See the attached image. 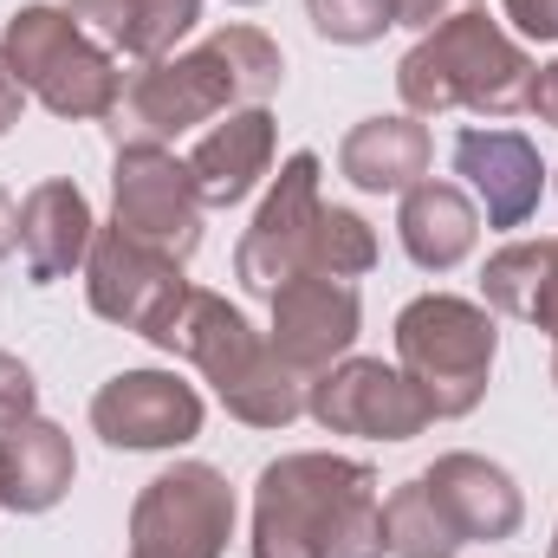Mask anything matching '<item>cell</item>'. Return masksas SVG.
Instances as JSON below:
<instances>
[{
    "instance_id": "1f68e13d",
    "label": "cell",
    "mask_w": 558,
    "mask_h": 558,
    "mask_svg": "<svg viewBox=\"0 0 558 558\" xmlns=\"http://www.w3.org/2000/svg\"><path fill=\"white\" fill-rule=\"evenodd\" d=\"M20 111H26V85H20V78H13V65L0 59V137L20 124Z\"/></svg>"
},
{
    "instance_id": "d4e9b609",
    "label": "cell",
    "mask_w": 558,
    "mask_h": 558,
    "mask_svg": "<svg viewBox=\"0 0 558 558\" xmlns=\"http://www.w3.org/2000/svg\"><path fill=\"white\" fill-rule=\"evenodd\" d=\"M377 228L357 215V208H318V228H312V274L325 279H364L377 267Z\"/></svg>"
},
{
    "instance_id": "d6a6232c",
    "label": "cell",
    "mask_w": 558,
    "mask_h": 558,
    "mask_svg": "<svg viewBox=\"0 0 558 558\" xmlns=\"http://www.w3.org/2000/svg\"><path fill=\"white\" fill-rule=\"evenodd\" d=\"M20 247V208H13V195L0 189V260Z\"/></svg>"
},
{
    "instance_id": "30bf717a",
    "label": "cell",
    "mask_w": 558,
    "mask_h": 558,
    "mask_svg": "<svg viewBox=\"0 0 558 558\" xmlns=\"http://www.w3.org/2000/svg\"><path fill=\"white\" fill-rule=\"evenodd\" d=\"M182 292H189L182 260L131 241L124 228H98V241L85 254V299H92V312L105 325L137 331V338L156 344V331L169 325V312H175Z\"/></svg>"
},
{
    "instance_id": "3957f363",
    "label": "cell",
    "mask_w": 558,
    "mask_h": 558,
    "mask_svg": "<svg viewBox=\"0 0 558 558\" xmlns=\"http://www.w3.org/2000/svg\"><path fill=\"white\" fill-rule=\"evenodd\" d=\"M526 85H533V59L500 20H487V7L441 20L397 65V98L410 118L474 111V118L500 124V118L526 111Z\"/></svg>"
},
{
    "instance_id": "8992f818",
    "label": "cell",
    "mask_w": 558,
    "mask_h": 558,
    "mask_svg": "<svg viewBox=\"0 0 558 558\" xmlns=\"http://www.w3.org/2000/svg\"><path fill=\"white\" fill-rule=\"evenodd\" d=\"M228 539H234L228 474L208 461H175L156 481H143L124 558H228Z\"/></svg>"
},
{
    "instance_id": "4dcf8cb0",
    "label": "cell",
    "mask_w": 558,
    "mask_h": 558,
    "mask_svg": "<svg viewBox=\"0 0 558 558\" xmlns=\"http://www.w3.org/2000/svg\"><path fill=\"white\" fill-rule=\"evenodd\" d=\"M526 325H539L546 338H558V241H546V286H539V305H533Z\"/></svg>"
},
{
    "instance_id": "484cf974",
    "label": "cell",
    "mask_w": 558,
    "mask_h": 558,
    "mask_svg": "<svg viewBox=\"0 0 558 558\" xmlns=\"http://www.w3.org/2000/svg\"><path fill=\"white\" fill-rule=\"evenodd\" d=\"M305 20L331 46H377L397 26V0H305Z\"/></svg>"
},
{
    "instance_id": "9a60e30c",
    "label": "cell",
    "mask_w": 558,
    "mask_h": 558,
    "mask_svg": "<svg viewBox=\"0 0 558 558\" xmlns=\"http://www.w3.org/2000/svg\"><path fill=\"white\" fill-rule=\"evenodd\" d=\"M98 241V215L85 202V189L72 175H46L26 189L20 202V260H26V279L33 286H59L85 267Z\"/></svg>"
},
{
    "instance_id": "cb8c5ba5",
    "label": "cell",
    "mask_w": 558,
    "mask_h": 558,
    "mask_svg": "<svg viewBox=\"0 0 558 558\" xmlns=\"http://www.w3.org/2000/svg\"><path fill=\"white\" fill-rule=\"evenodd\" d=\"M539 286H546V241H507L481 267V305L494 318H520L526 325L533 305H539Z\"/></svg>"
},
{
    "instance_id": "e0dca14e",
    "label": "cell",
    "mask_w": 558,
    "mask_h": 558,
    "mask_svg": "<svg viewBox=\"0 0 558 558\" xmlns=\"http://www.w3.org/2000/svg\"><path fill=\"white\" fill-rule=\"evenodd\" d=\"M422 481L435 487V500L448 507V520L461 526L468 546H474V539H513V533L526 526V494H520V481H513L500 461H487V454H468V448L435 454V468H422Z\"/></svg>"
},
{
    "instance_id": "7402d4cb",
    "label": "cell",
    "mask_w": 558,
    "mask_h": 558,
    "mask_svg": "<svg viewBox=\"0 0 558 558\" xmlns=\"http://www.w3.org/2000/svg\"><path fill=\"white\" fill-rule=\"evenodd\" d=\"M305 390H312V377L292 371L274 344H260L254 364L221 390V410L234 422H247V428H286V422L305 416Z\"/></svg>"
},
{
    "instance_id": "6da1fadb",
    "label": "cell",
    "mask_w": 558,
    "mask_h": 558,
    "mask_svg": "<svg viewBox=\"0 0 558 558\" xmlns=\"http://www.w3.org/2000/svg\"><path fill=\"white\" fill-rule=\"evenodd\" d=\"M279 78H286V52L260 26L234 20V26H215L189 52L124 72V98L105 118V131L118 149H169L195 124H215L241 105H267Z\"/></svg>"
},
{
    "instance_id": "9c48e42d",
    "label": "cell",
    "mask_w": 558,
    "mask_h": 558,
    "mask_svg": "<svg viewBox=\"0 0 558 558\" xmlns=\"http://www.w3.org/2000/svg\"><path fill=\"white\" fill-rule=\"evenodd\" d=\"M305 416L325 435H364V441H416L435 422V403L410 384L403 364L384 357H344L331 371L312 377L305 390Z\"/></svg>"
},
{
    "instance_id": "2e32d148",
    "label": "cell",
    "mask_w": 558,
    "mask_h": 558,
    "mask_svg": "<svg viewBox=\"0 0 558 558\" xmlns=\"http://www.w3.org/2000/svg\"><path fill=\"white\" fill-rule=\"evenodd\" d=\"M274 143H279V131H274V111L267 105H241V111L215 118L195 137V149H189V175L202 189V208H241L267 182Z\"/></svg>"
},
{
    "instance_id": "836d02e7",
    "label": "cell",
    "mask_w": 558,
    "mask_h": 558,
    "mask_svg": "<svg viewBox=\"0 0 558 558\" xmlns=\"http://www.w3.org/2000/svg\"><path fill=\"white\" fill-rule=\"evenodd\" d=\"M553 390H558V338H553Z\"/></svg>"
},
{
    "instance_id": "603a6c76",
    "label": "cell",
    "mask_w": 558,
    "mask_h": 558,
    "mask_svg": "<svg viewBox=\"0 0 558 558\" xmlns=\"http://www.w3.org/2000/svg\"><path fill=\"white\" fill-rule=\"evenodd\" d=\"M468 546L461 526L448 520V507L435 500L428 481H403L397 494H384V553L390 558H454Z\"/></svg>"
},
{
    "instance_id": "277c9868",
    "label": "cell",
    "mask_w": 558,
    "mask_h": 558,
    "mask_svg": "<svg viewBox=\"0 0 558 558\" xmlns=\"http://www.w3.org/2000/svg\"><path fill=\"white\" fill-rule=\"evenodd\" d=\"M0 59L13 65L26 98H39L65 124H105L124 98L118 52H105L65 7H46V0L20 7L0 26Z\"/></svg>"
},
{
    "instance_id": "ac0fdd59",
    "label": "cell",
    "mask_w": 558,
    "mask_h": 558,
    "mask_svg": "<svg viewBox=\"0 0 558 558\" xmlns=\"http://www.w3.org/2000/svg\"><path fill=\"white\" fill-rule=\"evenodd\" d=\"M78 481L72 435L46 416L0 428V507L7 513H52Z\"/></svg>"
},
{
    "instance_id": "5bb4252c",
    "label": "cell",
    "mask_w": 558,
    "mask_h": 558,
    "mask_svg": "<svg viewBox=\"0 0 558 558\" xmlns=\"http://www.w3.org/2000/svg\"><path fill=\"white\" fill-rule=\"evenodd\" d=\"M267 344V331H254L247 325V312L241 305H228L221 292H208V286H189L182 299H175V312H169V325L156 331V351H169V357H182V364H195L202 371V384H215V397L254 364V351Z\"/></svg>"
},
{
    "instance_id": "f1b7e54d",
    "label": "cell",
    "mask_w": 558,
    "mask_h": 558,
    "mask_svg": "<svg viewBox=\"0 0 558 558\" xmlns=\"http://www.w3.org/2000/svg\"><path fill=\"white\" fill-rule=\"evenodd\" d=\"M474 7H487V0H397V26H410V33H435L441 20L474 13Z\"/></svg>"
},
{
    "instance_id": "4fadbf2b",
    "label": "cell",
    "mask_w": 558,
    "mask_h": 558,
    "mask_svg": "<svg viewBox=\"0 0 558 558\" xmlns=\"http://www.w3.org/2000/svg\"><path fill=\"white\" fill-rule=\"evenodd\" d=\"M454 175L461 189L474 195V208L487 215V228H526L539 215V195H546V156L526 131H507V124H474L454 137Z\"/></svg>"
},
{
    "instance_id": "8d00e7d4",
    "label": "cell",
    "mask_w": 558,
    "mask_h": 558,
    "mask_svg": "<svg viewBox=\"0 0 558 558\" xmlns=\"http://www.w3.org/2000/svg\"><path fill=\"white\" fill-rule=\"evenodd\" d=\"M553 189H558V169H553Z\"/></svg>"
},
{
    "instance_id": "e575fe53",
    "label": "cell",
    "mask_w": 558,
    "mask_h": 558,
    "mask_svg": "<svg viewBox=\"0 0 558 558\" xmlns=\"http://www.w3.org/2000/svg\"><path fill=\"white\" fill-rule=\"evenodd\" d=\"M546 558H558V526H553V546H546Z\"/></svg>"
},
{
    "instance_id": "4316f807",
    "label": "cell",
    "mask_w": 558,
    "mask_h": 558,
    "mask_svg": "<svg viewBox=\"0 0 558 558\" xmlns=\"http://www.w3.org/2000/svg\"><path fill=\"white\" fill-rule=\"evenodd\" d=\"M26 416H39V377H33V364L0 351V428H13Z\"/></svg>"
},
{
    "instance_id": "7c38bea8",
    "label": "cell",
    "mask_w": 558,
    "mask_h": 558,
    "mask_svg": "<svg viewBox=\"0 0 558 558\" xmlns=\"http://www.w3.org/2000/svg\"><path fill=\"white\" fill-rule=\"evenodd\" d=\"M267 305H274L267 344H274L292 371H305V377L344 364L351 344H357V331H364V299H357L351 279L299 274V279H286Z\"/></svg>"
},
{
    "instance_id": "52a82bcc",
    "label": "cell",
    "mask_w": 558,
    "mask_h": 558,
    "mask_svg": "<svg viewBox=\"0 0 558 558\" xmlns=\"http://www.w3.org/2000/svg\"><path fill=\"white\" fill-rule=\"evenodd\" d=\"M318 182H325L318 149H292L279 162L267 202L254 208V221H247V234L234 247V279L254 299H274L286 279L312 274V228H318V208H325Z\"/></svg>"
},
{
    "instance_id": "ffe728a7",
    "label": "cell",
    "mask_w": 558,
    "mask_h": 558,
    "mask_svg": "<svg viewBox=\"0 0 558 558\" xmlns=\"http://www.w3.org/2000/svg\"><path fill=\"white\" fill-rule=\"evenodd\" d=\"M65 13L118 59L131 65H156L169 59L195 20H202V0H65Z\"/></svg>"
},
{
    "instance_id": "8fae6325",
    "label": "cell",
    "mask_w": 558,
    "mask_h": 558,
    "mask_svg": "<svg viewBox=\"0 0 558 558\" xmlns=\"http://www.w3.org/2000/svg\"><path fill=\"white\" fill-rule=\"evenodd\" d=\"M202 390L182 384L175 371H118L111 384H98L92 397V428L105 435V448L124 454H162L202 435Z\"/></svg>"
},
{
    "instance_id": "83f0119b",
    "label": "cell",
    "mask_w": 558,
    "mask_h": 558,
    "mask_svg": "<svg viewBox=\"0 0 558 558\" xmlns=\"http://www.w3.org/2000/svg\"><path fill=\"white\" fill-rule=\"evenodd\" d=\"M500 13L513 20V33H520V39L558 46V0H500Z\"/></svg>"
},
{
    "instance_id": "5b68a950",
    "label": "cell",
    "mask_w": 558,
    "mask_h": 558,
    "mask_svg": "<svg viewBox=\"0 0 558 558\" xmlns=\"http://www.w3.org/2000/svg\"><path fill=\"white\" fill-rule=\"evenodd\" d=\"M494 357H500V325L481 299L422 292L397 312V364L435 403V422H461L487 403Z\"/></svg>"
},
{
    "instance_id": "7a4b0ae2",
    "label": "cell",
    "mask_w": 558,
    "mask_h": 558,
    "mask_svg": "<svg viewBox=\"0 0 558 558\" xmlns=\"http://www.w3.org/2000/svg\"><path fill=\"white\" fill-rule=\"evenodd\" d=\"M254 558H390L377 468L331 448H299L254 481Z\"/></svg>"
},
{
    "instance_id": "d590c367",
    "label": "cell",
    "mask_w": 558,
    "mask_h": 558,
    "mask_svg": "<svg viewBox=\"0 0 558 558\" xmlns=\"http://www.w3.org/2000/svg\"><path fill=\"white\" fill-rule=\"evenodd\" d=\"M228 7H260V0H228Z\"/></svg>"
},
{
    "instance_id": "d6986e66",
    "label": "cell",
    "mask_w": 558,
    "mask_h": 558,
    "mask_svg": "<svg viewBox=\"0 0 558 558\" xmlns=\"http://www.w3.org/2000/svg\"><path fill=\"white\" fill-rule=\"evenodd\" d=\"M435 162V143H428V124L397 111V118H364L351 124L344 143H338V175L364 195H410Z\"/></svg>"
},
{
    "instance_id": "44dd1931",
    "label": "cell",
    "mask_w": 558,
    "mask_h": 558,
    "mask_svg": "<svg viewBox=\"0 0 558 558\" xmlns=\"http://www.w3.org/2000/svg\"><path fill=\"white\" fill-rule=\"evenodd\" d=\"M397 241H403V254L422 274H454L481 241V208H474V195L461 182L422 175L403 195V208H397Z\"/></svg>"
},
{
    "instance_id": "f546056e",
    "label": "cell",
    "mask_w": 558,
    "mask_h": 558,
    "mask_svg": "<svg viewBox=\"0 0 558 558\" xmlns=\"http://www.w3.org/2000/svg\"><path fill=\"white\" fill-rule=\"evenodd\" d=\"M526 111H533L539 124H553V131H558V59L533 65V85H526Z\"/></svg>"
},
{
    "instance_id": "ba28073f",
    "label": "cell",
    "mask_w": 558,
    "mask_h": 558,
    "mask_svg": "<svg viewBox=\"0 0 558 558\" xmlns=\"http://www.w3.org/2000/svg\"><path fill=\"white\" fill-rule=\"evenodd\" d=\"M202 189L189 175V156L175 149H118L111 162V228H124L131 241L169 254L189 267V254L202 247Z\"/></svg>"
}]
</instances>
